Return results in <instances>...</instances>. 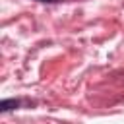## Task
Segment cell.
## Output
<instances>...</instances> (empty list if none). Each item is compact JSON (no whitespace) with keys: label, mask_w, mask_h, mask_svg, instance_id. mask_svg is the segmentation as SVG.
<instances>
[{"label":"cell","mask_w":124,"mask_h":124,"mask_svg":"<svg viewBox=\"0 0 124 124\" xmlns=\"http://www.w3.org/2000/svg\"><path fill=\"white\" fill-rule=\"evenodd\" d=\"M21 101L19 99H2L0 101V112H10L14 108H19Z\"/></svg>","instance_id":"6da1fadb"},{"label":"cell","mask_w":124,"mask_h":124,"mask_svg":"<svg viewBox=\"0 0 124 124\" xmlns=\"http://www.w3.org/2000/svg\"><path fill=\"white\" fill-rule=\"evenodd\" d=\"M37 2H45V4H56V2H62V0H37Z\"/></svg>","instance_id":"7a4b0ae2"}]
</instances>
